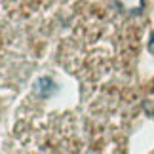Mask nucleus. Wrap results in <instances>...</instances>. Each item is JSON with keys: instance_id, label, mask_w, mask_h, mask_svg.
Here are the masks:
<instances>
[{"instance_id": "nucleus-1", "label": "nucleus", "mask_w": 154, "mask_h": 154, "mask_svg": "<svg viewBox=\"0 0 154 154\" xmlns=\"http://www.w3.org/2000/svg\"><path fill=\"white\" fill-rule=\"evenodd\" d=\"M149 50H150V51H152V53H154V38H152V42H150V44H149Z\"/></svg>"}]
</instances>
